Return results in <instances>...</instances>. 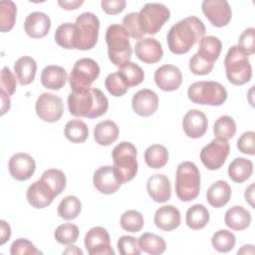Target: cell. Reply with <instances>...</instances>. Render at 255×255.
I'll list each match as a JSON object with an SVG mask.
<instances>
[{"label":"cell","mask_w":255,"mask_h":255,"mask_svg":"<svg viewBox=\"0 0 255 255\" xmlns=\"http://www.w3.org/2000/svg\"><path fill=\"white\" fill-rule=\"evenodd\" d=\"M37 63L30 56L19 58L14 64V73L21 86L31 84L36 76Z\"/></svg>","instance_id":"29"},{"label":"cell","mask_w":255,"mask_h":255,"mask_svg":"<svg viewBox=\"0 0 255 255\" xmlns=\"http://www.w3.org/2000/svg\"><path fill=\"white\" fill-rule=\"evenodd\" d=\"M54 37L55 42L64 49H79V32L75 23L61 24Z\"/></svg>","instance_id":"26"},{"label":"cell","mask_w":255,"mask_h":255,"mask_svg":"<svg viewBox=\"0 0 255 255\" xmlns=\"http://www.w3.org/2000/svg\"><path fill=\"white\" fill-rule=\"evenodd\" d=\"M221 49L222 43L217 37L206 36L199 41L198 51L195 54L203 61L214 65V62L219 58Z\"/></svg>","instance_id":"31"},{"label":"cell","mask_w":255,"mask_h":255,"mask_svg":"<svg viewBox=\"0 0 255 255\" xmlns=\"http://www.w3.org/2000/svg\"><path fill=\"white\" fill-rule=\"evenodd\" d=\"M8 169L14 179L18 181H25L31 178L34 174L36 170V162L28 153L18 152L10 157Z\"/></svg>","instance_id":"15"},{"label":"cell","mask_w":255,"mask_h":255,"mask_svg":"<svg viewBox=\"0 0 255 255\" xmlns=\"http://www.w3.org/2000/svg\"><path fill=\"white\" fill-rule=\"evenodd\" d=\"M187 97L194 104L221 106L227 99V91L218 82L200 81L189 86Z\"/></svg>","instance_id":"7"},{"label":"cell","mask_w":255,"mask_h":255,"mask_svg":"<svg viewBox=\"0 0 255 255\" xmlns=\"http://www.w3.org/2000/svg\"><path fill=\"white\" fill-rule=\"evenodd\" d=\"M145 163L154 169L163 167L168 161V150L162 144H152L144 151Z\"/></svg>","instance_id":"35"},{"label":"cell","mask_w":255,"mask_h":255,"mask_svg":"<svg viewBox=\"0 0 255 255\" xmlns=\"http://www.w3.org/2000/svg\"><path fill=\"white\" fill-rule=\"evenodd\" d=\"M99 64L91 58L78 60L70 74L69 83L72 92L80 93L91 89V85L100 76Z\"/></svg>","instance_id":"8"},{"label":"cell","mask_w":255,"mask_h":255,"mask_svg":"<svg viewBox=\"0 0 255 255\" xmlns=\"http://www.w3.org/2000/svg\"><path fill=\"white\" fill-rule=\"evenodd\" d=\"M1 92L5 93L9 97L16 91V78L8 67H4L1 71Z\"/></svg>","instance_id":"51"},{"label":"cell","mask_w":255,"mask_h":255,"mask_svg":"<svg viewBox=\"0 0 255 255\" xmlns=\"http://www.w3.org/2000/svg\"><path fill=\"white\" fill-rule=\"evenodd\" d=\"M68 108L74 117L96 119L107 113L109 101L101 90L91 88L80 93H70Z\"/></svg>","instance_id":"2"},{"label":"cell","mask_w":255,"mask_h":255,"mask_svg":"<svg viewBox=\"0 0 255 255\" xmlns=\"http://www.w3.org/2000/svg\"><path fill=\"white\" fill-rule=\"evenodd\" d=\"M201 8L208 21L218 28L226 26L232 18L231 7L226 0H204Z\"/></svg>","instance_id":"14"},{"label":"cell","mask_w":255,"mask_h":255,"mask_svg":"<svg viewBox=\"0 0 255 255\" xmlns=\"http://www.w3.org/2000/svg\"><path fill=\"white\" fill-rule=\"evenodd\" d=\"M237 148L245 154H255V132L248 130L242 133L237 140Z\"/></svg>","instance_id":"50"},{"label":"cell","mask_w":255,"mask_h":255,"mask_svg":"<svg viewBox=\"0 0 255 255\" xmlns=\"http://www.w3.org/2000/svg\"><path fill=\"white\" fill-rule=\"evenodd\" d=\"M11 255H36L42 254L40 250H38L35 245L26 238H18L16 239L10 248Z\"/></svg>","instance_id":"47"},{"label":"cell","mask_w":255,"mask_h":255,"mask_svg":"<svg viewBox=\"0 0 255 255\" xmlns=\"http://www.w3.org/2000/svg\"><path fill=\"white\" fill-rule=\"evenodd\" d=\"M112 157L114 167L121 183L130 181L137 173L138 164L136 160V148L129 141H122L117 144L113 151Z\"/></svg>","instance_id":"5"},{"label":"cell","mask_w":255,"mask_h":255,"mask_svg":"<svg viewBox=\"0 0 255 255\" xmlns=\"http://www.w3.org/2000/svg\"><path fill=\"white\" fill-rule=\"evenodd\" d=\"M0 96H1V100H2V106H1V115L3 116L9 109L11 106V101H10V97L8 95H6L3 92H0Z\"/></svg>","instance_id":"57"},{"label":"cell","mask_w":255,"mask_h":255,"mask_svg":"<svg viewBox=\"0 0 255 255\" xmlns=\"http://www.w3.org/2000/svg\"><path fill=\"white\" fill-rule=\"evenodd\" d=\"M153 221L157 228L163 231H171L180 225V212L173 205H163L155 211Z\"/></svg>","instance_id":"24"},{"label":"cell","mask_w":255,"mask_h":255,"mask_svg":"<svg viewBox=\"0 0 255 255\" xmlns=\"http://www.w3.org/2000/svg\"><path fill=\"white\" fill-rule=\"evenodd\" d=\"M182 128L188 137L199 138L208 128L207 118L199 110H189L183 117Z\"/></svg>","instance_id":"19"},{"label":"cell","mask_w":255,"mask_h":255,"mask_svg":"<svg viewBox=\"0 0 255 255\" xmlns=\"http://www.w3.org/2000/svg\"><path fill=\"white\" fill-rule=\"evenodd\" d=\"M84 3L83 0H72V1H58V4L65 10H76Z\"/></svg>","instance_id":"55"},{"label":"cell","mask_w":255,"mask_h":255,"mask_svg":"<svg viewBox=\"0 0 255 255\" xmlns=\"http://www.w3.org/2000/svg\"><path fill=\"white\" fill-rule=\"evenodd\" d=\"M65 136L73 143L84 142L89 136L88 126L81 120H71L64 128Z\"/></svg>","instance_id":"37"},{"label":"cell","mask_w":255,"mask_h":255,"mask_svg":"<svg viewBox=\"0 0 255 255\" xmlns=\"http://www.w3.org/2000/svg\"><path fill=\"white\" fill-rule=\"evenodd\" d=\"M67 80V72L61 66L49 65L41 73V83L43 87L49 90H60L65 86Z\"/></svg>","instance_id":"25"},{"label":"cell","mask_w":255,"mask_h":255,"mask_svg":"<svg viewBox=\"0 0 255 255\" xmlns=\"http://www.w3.org/2000/svg\"><path fill=\"white\" fill-rule=\"evenodd\" d=\"M200 190V172L191 161H183L177 165L175 177V193L184 202L195 199Z\"/></svg>","instance_id":"4"},{"label":"cell","mask_w":255,"mask_h":255,"mask_svg":"<svg viewBox=\"0 0 255 255\" xmlns=\"http://www.w3.org/2000/svg\"><path fill=\"white\" fill-rule=\"evenodd\" d=\"M122 26L126 29V31L128 32V36L130 38L133 39H142L143 37V33L141 32L140 28H139V24H138V13L136 12H131L127 14L122 22Z\"/></svg>","instance_id":"46"},{"label":"cell","mask_w":255,"mask_h":255,"mask_svg":"<svg viewBox=\"0 0 255 255\" xmlns=\"http://www.w3.org/2000/svg\"><path fill=\"white\" fill-rule=\"evenodd\" d=\"M253 172V163L245 157H237L228 166L229 177L237 183L246 181Z\"/></svg>","instance_id":"32"},{"label":"cell","mask_w":255,"mask_h":255,"mask_svg":"<svg viewBox=\"0 0 255 255\" xmlns=\"http://www.w3.org/2000/svg\"><path fill=\"white\" fill-rule=\"evenodd\" d=\"M213 132L217 138L228 140L236 133V124L231 117L221 116L214 123Z\"/></svg>","instance_id":"41"},{"label":"cell","mask_w":255,"mask_h":255,"mask_svg":"<svg viewBox=\"0 0 255 255\" xmlns=\"http://www.w3.org/2000/svg\"><path fill=\"white\" fill-rule=\"evenodd\" d=\"M156 86L165 92H172L179 88L182 82L180 70L173 65H163L156 69L154 73Z\"/></svg>","instance_id":"17"},{"label":"cell","mask_w":255,"mask_h":255,"mask_svg":"<svg viewBox=\"0 0 255 255\" xmlns=\"http://www.w3.org/2000/svg\"><path fill=\"white\" fill-rule=\"evenodd\" d=\"M105 86L108 92L114 97H122L128 90V87L126 85V83L118 74V72L109 74L107 76L105 80Z\"/></svg>","instance_id":"45"},{"label":"cell","mask_w":255,"mask_h":255,"mask_svg":"<svg viewBox=\"0 0 255 255\" xmlns=\"http://www.w3.org/2000/svg\"><path fill=\"white\" fill-rule=\"evenodd\" d=\"M245 200L251 205V207L254 208V183H251L246 189H245Z\"/></svg>","instance_id":"56"},{"label":"cell","mask_w":255,"mask_h":255,"mask_svg":"<svg viewBox=\"0 0 255 255\" xmlns=\"http://www.w3.org/2000/svg\"><path fill=\"white\" fill-rule=\"evenodd\" d=\"M54 237L56 241L60 244L72 245L78 240L79 228L77 225L72 223H65L59 225L54 232Z\"/></svg>","instance_id":"44"},{"label":"cell","mask_w":255,"mask_h":255,"mask_svg":"<svg viewBox=\"0 0 255 255\" xmlns=\"http://www.w3.org/2000/svg\"><path fill=\"white\" fill-rule=\"evenodd\" d=\"M93 183L96 189L104 194L115 193L122 185L116 169L112 165L99 167L94 173Z\"/></svg>","instance_id":"16"},{"label":"cell","mask_w":255,"mask_h":255,"mask_svg":"<svg viewBox=\"0 0 255 255\" xmlns=\"http://www.w3.org/2000/svg\"><path fill=\"white\" fill-rule=\"evenodd\" d=\"M189 69L194 75L203 76L209 74L212 71L213 65L203 61L196 54H194L189 60Z\"/></svg>","instance_id":"52"},{"label":"cell","mask_w":255,"mask_h":255,"mask_svg":"<svg viewBox=\"0 0 255 255\" xmlns=\"http://www.w3.org/2000/svg\"><path fill=\"white\" fill-rule=\"evenodd\" d=\"M224 222L227 227L235 231L246 229L251 223L250 212L242 206L235 205L229 208L224 216Z\"/></svg>","instance_id":"30"},{"label":"cell","mask_w":255,"mask_h":255,"mask_svg":"<svg viewBox=\"0 0 255 255\" xmlns=\"http://www.w3.org/2000/svg\"><path fill=\"white\" fill-rule=\"evenodd\" d=\"M236 243L235 235L226 229L216 231L211 238V244L215 250L221 253L231 251Z\"/></svg>","instance_id":"42"},{"label":"cell","mask_w":255,"mask_h":255,"mask_svg":"<svg viewBox=\"0 0 255 255\" xmlns=\"http://www.w3.org/2000/svg\"><path fill=\"white\" fill-rule=\"evenodd\" d=\"M229 151L230 146L228 141L215 137L202 147L200 151V159L207 169L216 170L225 163Z\"/></svg>","instance_id":"11"},{"label":"cell","mask_w":255,"mask_h":255,"mask_svg":"<svg viewBox=\"0 0 255 255\" xmlns=\"http://www.w3.org/2000/svg\"><path fill=\"white\" fill-rule=\"evenodd\" d=\"M85 247L90 255L115 254L111 247L110 234L104 227H93L85 236Z\"/></svg>","instance_id":"13"},{"label":"cell","mask_w":255,"mask_h":255,"mask_svg":"<svg viewBox=\"0 0 255 255\" xmlns=\"http://www.w3.org/2000/svg\"><path fill=\"white\" fill-rule=\"evenodd\" d=\"M117 72L128 88L139 85L144 79L143 70L137 64L132 62H128L124 66L119 67Z\"/></svg>","instance_id":"36"},{"label":"cell","mask_w":255,"mask_h":255,"mask_svg":"<svg viewBox=\"0 0 255 255\" xmlns=\"http://www.w3.org/2000/svg\"><path fill=\"white\" fill-rule=\"evenodd\" d=\"M203 22L195 17H186L175 23L167 33V45L171 53L182 55L187 53L205 34Z\"/></svg>","instance_id":"1"},{"label":"cell","mask_w":255,"mask_h":255,"mask_svg":"<svg viewBox=\"0 0 255 255\" xmlns=\"http://www.w3.org/2000/svg\"><path fill=\"white\" fill-rule=\"evenodd\" d=\"M63 253L64 254H81V255H83V251L81 249H79L77 246H69Z\"/></svg>","instance_id":"58"},{"label":"cell","mask_w":255,"mask_h":255,"mask_svg":"<svg viewBox=\"0 0 255 255\" xmlns=\"http://www.w3.org/2000/svg\"><path fill=\"white\" fill-rule=\"evenodd\" d=\"M170 18L169 9L161 3H146L138 12V24L143 34L154 35Z\"/></svg>","instance_id":"9"},{"label":"cell","mask_w":255,"mask_h":255,"mask_svg":"<svg viewBox=\"0 0 255 255\" xmlns=\"http://www.w3.org/2000/svg\"><path fill=\"white\" fill-rule=\"evenodd\" d=\"M226 77L228 81L236 86L248 83L252 77V67L245 54L238 46L229 48L224 59Z\"/></svg>","instance_id":"6"},{"label":"cell","mask_w":255,"mask_h":255,"mask_svg":"<svg viewBox=\"0 0 255 255\" xmlns=\"http://www.w3.org/2000/svg\"><path fill=\"white\" fill-rule=\"evenodd\" d=\"M75 24L79 32V49L78 50H91L93 49L99 38L100 20L91 12H84L76 19Z\"/></svg>","instance_id":"10"},{"label":"cell","mask_w":255,"mask_h":255,"mask_svg":"<svg viewBox=\"0 0 255 255\" xmlns=\"http://www.w3.org/2000/svg\"><path fill=\"white\" fill-rule=\"evenodd\" d=\"M245 54L252 55L255 53V29L247 28L238 38L237 45Z\"/></svg>","instance_id":"49"},{"label":"cell","mask_w":255,"mask_h":255,"mask_svg":"<svg viewBox=\"0 0 255 255\" xmlns=\"http://www.w3.org/2000/svg\"><path fill=\"white\" fill-rule=\"evenodd\" d=\"M231 187L226 181L217 180L207 189L206 198L212 207L219 208L228 203L231 198Z\"/></svg>","instance_id":"27"},{"label":"cell","mask_w":255,"mask_h":255,"mask_svg":"<svg viewBox=\"0 0 255 255\" xmlns=\"http://www.w3.org/2000/svg\"><path fill=\"white\" fill-rule=\"evenodd\" d=\"M17 6L13 1L0 2V31L2 33L9 32L13 29L16 20Z\"/></svg>","instance_id":"40"},{"label":"cell","mask_w":255,"mask_h":255,"mask_svg":"<svg viewBox=\"0 0 255 255\" xmlns=\"http://www.w3.org/2000/svg\"><path fill=\"white\" fill-rule=\"evenodd\" d=\"M128 34L120 24H112L106 31V42L110 61L118 67L128 63L131 58V46Z\"/></svg>","instance_id":"3"},{"label":"cell","mask_w":255,"mask_h":255,"mask_svg":"<svg viewBox=\"0 0 255 255\" xmlns=\"http://www.w3.org/2000/svg\"><path fill=\"white\" fill-rule=\"evenodd\" d=\"M11 236V227L5 220H0V245L5 244Z\"/></svg>","instance_id":"54"},{"label":"cell","mask_w":255,"mask_h":255,"mask_svg":"<svg viewBox=\"0 0 255 255\" xmlns=\"http://www.w3.org/2000/svg\"><path fill=\"white\" fill-rule=\"evenodd\" d=\"M50 28L51 20L49 16L43 12L30 13L24 22L26 34L34 39H40L47 36Z\"/></svg>","instance_id":"22"},{"label":"cell","mask_w":255,"mask_h":255,"mask_svg":"<svg viewBox=\"0 0 255 255\" xmlns=\"http://www.w3.org/2000/svg\"><path fill=\"white\" fill-rule=\"evenodd\" d=\"M126 5L127 2L125 0H103L101 2L103 11L109 15H117L123 12Z\"/></svg>","instance_id":"53"},{"label":"cell","mask_w":255,"mask_h":255,"mask_svg":"<svg viewBox=\"0 0 255 255\" xmlns=\"http://www.w3.org/2000/svg\"><path fill=\"white\" fill-rule=\"evenodd\" d=\"M82 210V203L80 199L74 195L66 196L58 205V215L65 220L75 219Z\"/></svg>","instance_id":"39"},{"label":"cell","mask_w":255,"mask_h":255,"mask_svg":"<svg viewBox=\"0 0 255 255\" xmlns=\"http://www.w3.org/2000/svg\"><path fill=\"white\" fill-rule=\"evenodd\" d=\"M146 190L151 199L158 203L166 202L171 196V184L164 174H154L148 177Z\"/></svg>","instance_id":"23"},{"label":"cell","mask_w":255,"mask_h":255,"mask_svg":"<svg viewBox=\"0 0 255 255\" xmlns=\"http://www.w3.org/2000/svg\"><path fill=\"white\" fill-rule=\"evenodd\" d=\"M118 250L122 255H139L141 253L138 241L128 235L122 236L118 240Z\"/></svg>","instance_id":"48"},{"label":"cell","mask_w":255,"mask_h":255,"mask_svg":"<svg viewBox=\"0 0 255 255\" xmlns=\"http://www.w3.org/2000/svg\"><path fill=\"white\" fill-rule=\"evenodd\" d=\"M26 196L30 205L41 209L50 205L57 195L44 181L39 179L28 187Z\"/></svg>","instance_id":"21"},{"label":"cell","mask_w":255,"mask_h":255,"mask_svg":"<svg viewBox=\"0 0 255 255\" xmlns=\"http://www.w3.org/2000/svg\"><path fill=\"white\" fill-rule=\"evenodd\" d=\"M136 57L143 63L154 64L161 60L163 50L161 44L154 38H142L134 46Z\"/></svg>","instance_id":"20"},{"label":"cell","mask_w":255,"mask_h":255,"mask_svg":"<svg viewBox=\"0 0 255 255\" xmlns=\"http://www.w3.org/2000/svg\"><path fill=\"white\" fill-rule=\"evenodd\" d=\"M119 128L111 120H105L96 125L94 128V139L103 146H108L115 142L119 137Z\"/></svg>","instance_id":"28"},{"label":"cell","mask_w":255,"mask_h":255,"mask_svg":"<svg viewBox=\"0 0 255 255\" xmlns=\"http://www.w3.org/2000/svg\"><path fill=\"white\" fill-rule=\"evenodd\" d=\"M40 179L44 181L56 195L61 194L67 185V178L65 173L57 168H50L45 170Z\"/></svg>","instance_id":"38"},{"label":"cell","mask_w":255,"mask_h":255,"mask_svg":"<svg viewBox=\"0 0 255 255\" xmlns=\"http://www.w3.org/2000/svg\"><path fill=\"white\" fill-rule=\"evenodd\" d=\"M137 241L141 251L151 255L162 254L166 248V244L163 238L150 232L141 234Z\"/></svg>","instance_id":"34"},{"label":"cell","mask_w":255,"mask_h":255,"mask_svg":"<svg viewBox=\"0 0 255 255\" xmlns=\"http://www.w3.org/2000/svg\"><path fill=\"white\" fill-rule=\"evenodd\" d=\"M120 223L124 230L128 232L135 233L142 229L144 220H143L142 214L139 211L127 210L122 214Z\"/></svg>","instance_id":"43"},{"label":"cell","mask_w":255,"mask_h":255,"mask_svg":"<svg viewBox=\"0 0 255 255\" xmlns=\"http://www.w3.org/2000/svg\"><path fill=\"white\" fill-rule=\"evenodd\" d=\"M35 110L37 116L44 122L55 123L63 116V100L52 93H43L36 102Z\"/></svg>","instance_id":"12"},{"label":"cell","mask_w":255,"mask_h":255,"mask_svg":"<svg viewBox=\"0 0 255 255\" xmlns=\"http://www.w3.org/2000/svg\"><path fill=\"white\" fill-rule=\"evenodd\" d=\"M133 112L140 117L153 115L158 108V97L149 89H142L136 92L131 100Z\"/></svg>","instance_id":"18"},{"label":"cell","mask_w":255,"mask_h":255,"mask_svg":"<svg viewBox=\"0 0 255 255\" xmlns=\"http://www.w3.org/2000/svg\"><path fill=\"white\" fill-rule=\"evenodd\" d=\"M210 215L208 209L203 204H194L188 208L185 216L186 224L189 228L193 230H198L204 228L208 221Z\"/></svg>","instance_id":"33"}]
</instances>
